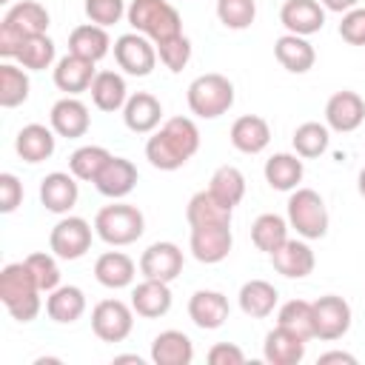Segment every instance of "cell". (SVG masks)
I'll use <instances>...</instances> for the list:
<instances>
[{
    "instance_id": "6da1fadb",
    "label": "cell",
    "mask_w": 365,
    "mask_h": 365,
    "mask_svg": "<svg viewBox=\"0 0 365 365\" xmlns=\"http://www.w3.org/2000/svg\"><path fill=\"white\" fill-rule=\"evenodd\" d=\"M200 151V128L191 117H168L145 143V160L160 171L182 168Z\"/></svg>"
},
{
    "instance_id": "7a4b0ae2",
    "label": "cell",
    "mask_w": 365,
    "mask_h": 365,
    "mask_svg": "<svg viewBox=\"0 0 365 365\" xmlns=\"http://www.w3.org/2000/svg\"><path fill=\"white\" fill-rule=\"evenodd\" d=\"M40 285L34 279V274L29 271L26 259L23 262H9L0 271V302L6 305V311L17 319V322H31L43 302H40Z\"/></svg>"
},
{
    "instance_id": "3957f363",
    "label": "cell",
    "mask_w": 365,
    "mask_h": 365,
    "mask_svg": "<svg viewBox=\"0 0 365 365\" xmlns=\"http://www.w3.org/2000/svg\"><path fill=\"white\" fill-rule=\"evenodd\" d=\"M125 17H128L131 29L140 31V34H145L154 46L163 43V40H171V37L182 34L180 11L168 0H131Z\"/></svg>"
},
{
    "instance_id": "277c9868",
    "label": "cell",
    "mask_w": 365,
    "mask_h": 365,
    "mask_svg": "<svg viewBox=\"0 0 365 365\" xmlns=\"http://www.w3.org/2000/svg\"><path fill=\"white\" fill-rule=\"evenodd\" d=\"M143 231H145V217L137 205H128V202L103 205L94 217V234L106 245H114V248L137 242Z\"/></svg>"
},
{
    "instance_id": "5b68a950",
    "label": "cell",
    "mask_w": 365,
    "mask_h": 365,
    "mask_svg": "<svg viewBox=\"0 0 365 365\" xmlns=\"http://www.w3.org/2000/svg\"><path fill=\"white\" fill-rule=\"evenodd\" d=\"M185 100H188L191 114H197L202 120H217L234 106V83L217 71L200 74L197 80H191Z\"/></svg>"
},
{
    "instance_id": "8992f818",
    "label": "cell",
    "mask_w": 365,
    "mask_h": 365,
    "mask_svg": "<svg viewBox=\"0 0 365 365\" xmlns=\"http://www.w3.org/2000/svg\"><path fill=\"white\" fill-rule=\"evenodd\" d=\"M288 225L302 240H322L328 234V208L314 188H294L288 197Z\"/></svg>"
},
{
    "instance_id": "52a82bcc",
    "label": "cell",
    "mask_w": 365,
    "mask_h": 365,
    "mask_svg": "<svg viewBox=\"0 0 365 365\" xmlns=\"http://www.w3.org/2000/svg\"><path fill=\"white\" fill-rule=\"evenodd\" d=\"M114 60L125 74L148 77L154 71V66H157V46L145 34L128 31V34L114 40Z\"/></svg>"
},
{
    "instance_id": "ba28073f",
    "label": "cell",
    "mask_w": 365,
    "mask_h": 365,
    "mask_svg": "<svg viewBox=\"0 0 365 365\" xmlns=\"http://www.w3.org/2000/svg\"><path fill=\"white\" fill-rule=\"evenodd\" d=\"M134 328V308L123 299H103L91 311V331L103 342H123Z\"/></svg>"
},
{
    "instance_id": "9c48e42d",
    "label": "cell",
    "mask_w": 365,
    "mask_h": 365,
    "mask_svg": "<svg viewBox=\"0 0 365 365\" xmlns=\"http://www.w3.org/2000/svg\"><path fill=\"white\" fill-rule=\"evenodd\" d=\"M48 248L60 259H80L91 248V225L83 217H63L51 234H48Z\"/></svg>"
},
{
    "instance_id": "30bf717a",
    "label": "cell",
    "mask_w": 365,
    "mask_h": 365,
    "mask_svg": "<svg viewBox=\"0 0 365 365\" xmlns=\"http://www.w3.org/2000/svg\"><path fill=\"white\" fill-rule=\"evenodd\" d=\"M348 328H351V305L342 297L325 294L314 302V339L334 342L342 339Z\"/></svg>"
},
{
    "instance_id": "8fae6325",
    "label": "cell",
    "mask_w": 365,
    "mask_h": 365,
    "mask_svg": "<svg viewBox=\"0 0 365 365\" xmlns=\"http://www.w3.org/2000/svg\"><path fill=\"white\" fill-rule=\"evenodd\" d=\"M191 254L197 262H205V265H214V262H222L228 254H231V245H234V237H231V222H217V225H197L191 228Z\"/></svg>"
},
{
    "instance_id": "7c38bea8",
    "label": "cell",
    "mask_w": 365,
    "mask_h": 365,
    "mask_svg": "<svg viewBox=\"0 0 365 365\" xmlns=\"http://www.w3.org/2000/svg\"><path fill=\"white\" fill-rule=\"evenodd\" d=\"M365 120V100L356 94V91H336L328 97L325 103V125L339 131V134H351L362 125Z\"/></svg>"
},
{
    "instance_id": "4fadbf2b",
    "label": "cell",
    "mask_w": 365,
    "mask_h": 365,
    "mask_svg": "<svg viewBox=\"0 0 365 365\" xmlns=\"http://www.w3.org/2000/svg\"><path fill=\"white\" fill-rule=\"evenodd\" d=\"M140 274L145 279L171 282L182 274V251L174 242H151L140 257Z\"/></svg>"
},
{
    "instance_id": "5bb4252c",
    "label": "cell",
    "mask_w": 365,
    "mask_h": 365,
    "mask_svg": "<svg viewBox=\"0 0 365 365\" xmlns=\"http://www.w3.org/2000/svg\"><path fill=\"white\" fill-rule=\"evenodd\" d=\"M279 23L299 37H311L325 26V6L319 0H285L279 9Z\"/></svg>"
},
{
    "instance_id": "9a60e30c",
    "label": "cell",
    "mask_w": 365,
    "mask_h": 365,
    "mask_svg": "<svg viewBox=\"0 0 365 365\" xmlns=\"http://www.w3.org/2000/svg\"><path fill=\"white\" fill-rule=\"evenodd\" d=\"M188 317L202 331H217L228 319V297L211 288H200L188 299Z\"/></svg>"
},
{
    "instance_id": "2e32d148",
    "label": "cell",
    "mask_w": 365,
    "mask_h": 365,
    "mask_svg": "<svg viewBox=\"0 0 365 365\" xmlns=\"http://www.w3.org/2000/svg\"><path fill=\"white\" fill-rule=\"evenodd\" d=\"M134 185H137V165H134L131 160L114 157V154H111V160L103 165V171H100L97 180H94V188H97L103 197H108V200H123V197H128V194L134 191Z\"/></svg>"
},
{
    "instance_id": "e0dca14e",
    "label": "cell",
    "mask_w": 365,
    "mask_h": 365,
    "mask_svg": "<svg viewBox=\"0 0 365 365\" xmlns=\"http://www.w3.org/2000/svg\"><path fill=\"white\" fill-rule=\"evenodd\" d=\"M77 197H80V188H77V177L71 171L68 174L51 171L40 182V202L51 214H68L77 205Z\"/></svg>"
},
{
    "instance_id": "ac0fdd59",
    "label": "cell",
    "mask_w": 365,
    "mask_h": 365,
    "mask_svg": "<svg viewBox=\"0 0 365 365\" xmlns=\"http://www.w3.org/2000/svg\"><path fill=\"white\" fill-rule=\"evenodd\" d=\"M48 120H51L54 134H57V137H68V140L83 137V134L88 131V125H91L88 106H86L83 100H77V97H68V94L51 106Z\"/></svg>"
},
{
    "instance_id": "d6986e66",
    "label": "cell",
    "mask_w": 365,
    "mask_h": 365,
    "mask_svg": "<svg viewBox=\"0 0 365 365\" xmlns=\"http://www.w3.org/2000/svg\"><path fill=\"white\" fill-rule=\"evenodd\" d=\"M94 77H97L94 63L86 60V57H77L71 51L66 57H60L57 66H54V86L60 91H66L68 97H77V94L88 91L91 83H94Z\"/></svg>"
},
{
    "instance_id": "ffe728a7",
    "label": "cell",
    "mask_w": 365,
    "mask_h": 365,
    "mask_svg": "<svg viewBox=\"0 0 365 365\" xmlns=\"http://www.w3.org/2000/svg\"><path fill=\"white\" fill-rule=\"evenodd\" d=\"M314 251L305 240H285L274 254H271V265L277 274L288 277V279H302L314 271Z\"/></svg>"
},
{
    "instance_id": "44dd1931",
    "label": "cell",
    "mask_w": 365,
    "mask_h": 365,
    "mask_svg": "<svg viewBox=\"0 0 365 365\" xmlns=\"http://www.w3.org/2000/svg\"><path fill=\"white\" fill-rule=\"evenodd\" d=\"M305 336L277 325L265 334V342H262V356L268 365H297L302 356H305Z\"/></svg>"
},
{
    "instance_id": "7402d4cb",
    "label": "cell",
    "mask_w": 365,
    "mask_h": 365,
    "mask_svg": "<svg viewBox=\"0 0 365 365\" xmlns=\"http://www.w3.org/2000/svg\"><path fill=\"white\" fill-rule=\"evenodd\" d=\"M123 120H125V128L134 131V134H151L160 120H163V106L154 94L148 91H137L125 100L123 106Z\"/></svg>"
},
{
    "instance_id": "603a6c76",
    "label": "cell",
    "mask_w": 365,
    "mask_h": 365,
    "mask_svg": "<svg viewBox=\"0 0 365 365\" xmlns=\"http://www.w3.org/2000/svg\"><path fill=\"white\" fill-rule=\"evenodd\" d=\"M131 308L143 319H157L171 311V288L163 279H143L131 291Z\"/></svg>"
},
{
    "instance_id": "cb8c5ba5",
    "label": "cell",
    "mask_w": 365,
    "mask_h": 365,
    "mask_svg": "<svg viewBox=\"0 0 365 365\" xmlns=\"http://www.w3.org/2000/svg\"><path fill=\"white\" fill-rule=\"evenodd\" d=\"M57 148V137H54V128H46L43 123H29L17 131V140H14V151L20 154V160L26 163H43L54 154Z\"/></svg>"
},
{
    "instance_id": "d4e9b609",
    "label": "cell",
    "mask_w": 365,
    "mask_h": 365,
    "mask_svg": "<svg viewBox=\"0 0 365 365\" xmlns=\"http://www.w3.org/2000/svg\"><path fill=\"white\" fill-rule=\"evenodd\" d=\"M274 57H277V63H279L285 71H291V74H305V71H311L314 63H317L314 46H311L305 37L291 34V31L282 34V37H277V43H274Z\"/></svg>"
},
{
    "instance_id": "484cf974",
    "label": "cell",
    "mask_w": 365,
    "mask_h": 365,
    "mask_svg": "<svg viewBox=\"0 0 365 365\" xmlns=\"http://www.w3.org/2000/svg\"><path fill=\"white\" fill-rule=\"evenodd\" d=\"M137 277V265L128 254L123 251H106L97 257L94 262V279L103 285V288H128Z\"/></svg>"
},
{
    "instance_id": "4316f807",
    "label": "cell",
    "mask_w": 365,
    "mask_h": 365,
    "mask_svg": "<svg viewBox=\"0 0 365 365\" xmlns=\"http://www.w3.org/2000/svg\"><path fill=\"white\" fill-rule=\"evenodd\" d=\"M271 143V125L268 120L257 114H242L231 125V145L242 154H259Z\"/></svg>"
},
{
    "instance_id": "83f0119b",
    "label": "cell",
    "mask_w": 365,
    "mask_h": 365,
    "mask_svg": "<svg viewBox=\"0 0 365 365\" xmlns=\"http://www.w3.org/2000/svg\"><path fill=\"white\" fill-rule=\"evenodd\" d=\"M46 314L57 325H71L86 314V294L77 285H57L46 297Z\"/></svg>"
},
{
    "instance_id": "f1b7e54d",
    "label": "cell",
    "mask_w": 365,
    "mask_h": 365,
    "mask_svg": "<svg viewBox=\"0 0 365 365\" xmlns=\"http://www.w3.org/2000/svg\"><path fill=\"white\" fill-rule=\"evenodd\" d=\"M265 182L274 188V191H294L299 188L302 182V174H305V165H302V157L299 154H288V151H279L274 157L265 160Z\"/></svg>"
},
{
    "instance_id": "f546056e",
    "label": "cell",
    "mask_w": 365,
    "mask_h": 365,
    "mask_svg": "<svg viewBox=\"0 0 365 365\" xmlns=\"http://www.w3.org/2000/svg\"><path fill=\"white\" fill-rule=\"evenodd\" d=\"M194 342L182 331H163L151 342V362L154 365H191Z\"/></svg>"
},
{
    "instance_id": "4dcf8cb0",
    "label": "cell",
    "mask_w": 365,
    "mask_h": 365,
    "mask_svg": "<svg viewBox=\"0 0 365 365\" xmlns=\"http://www.w3.org/2000/svg\"><path fill=\"white\" fill-rule=\"evenodd\" d=\"M108 48H111V40H108L106 29L97 23H83V26L71 29V34H68V51L77 57H86L91 63L103 60L108 54Z\"/></svg>"
},
{
    "instance_id": "1f68e13d",
    "label": "cell",
    "mask_w": 365,
    "mask_h": 365,
    "mask_svg": "<svg viewBox=\"0 0 365 365\" xmlns=\"http://www.w3.org/2000/svg\"><path fill=\"white\" fill-rule=\"evenodd\" d=\"M237 299H240V308H242L245 317H251V319H265V317L274 314L279 294H277V288H274L271 282H265V279H248V282L240 288V297H237Z\"/></svg>"
},
{
    "instance_id": "d6a6232c",
    "label": "cell",
    "mask_w": 365,
    "mask_h": 365,
    "mask_svg": "<svg viewBox=\"0 0 365 365\" xmlns=\"http://www.w3.org/2000/svg\"><path fill=\"white\" fill-rule=\"evenodd\" d=\"M3 23L11 26L14 31H20L23 37H34V34H46V29H48V11L37 0H20V3H14L6 11Z\"/></svg>"
},
{
    "instance_id": "836d02e7",
    "label": "cell",
    "mask_w": 365,
    "mask_h": 365,
    "mask_svg": "<svg viewBox=\"0 0 365 365\" xmlns=\"http://www.w3.org/2000/svg\"><path fill=\"white\" fill-rule=\"evenodd\" d=\"M88 91H91V103L100 111H120L125 106V100H128L125 80L117 71H97V77H94Z\"/></svg>"
},
{
    "instance_id": "e575fe53",
    "label": "cell",
    "mask_w": 365,
    "mask_h": 365,
    "mask_svg": "<svg viewBox=\"0 0 365 365\" xmlns=\"http://www.w3.org/2000/svg\"><path fill=\"white\" fill-rule=\"evenodd\" d=\"M231 214H234V208L222 205L208 188H205V191H197V194L188 200V205H185V220H188L191 228H197V225L231 222Z\"/></svg>"
},
{
    "instance_id": "d590c367",
    "label": "cell",
    "mask_w": 365,
    "mask_h": 365,
    "mask_svg": "<svg viewBox=\"0 0 365 365\" xmlns=\"http://www.w3.org/2000/svg\"><path fill=\"white\" fill-rule=\"evenodd\" d=\"M208 191H211L222 205L234 208V205H240L242 197H245V177H242V171H240L237 165H220V168L211 174V180H208Z\"/></svg>"
},
{
    "instance_id": "8d00e7d4",
    "label": "cell",
    "mask_w": 365,
    "mask_h": 365,
    "mask_svg": "<svg viewBox=\"0 0 365 365\" xmlns=\"http://www.w3.org/2000/svg\"><path fill=\"white\" fill-rule=\"evenodd\" d=\"M288 240V220H282L279 214H259L251 225V242L257 245V251H265L268 257Z\"/></svg>"
},
{
    "instance_id": "74e56055",
    "label": "cell",
    "mask_w": 365,
    "mask_h": 365,
    "mask_svg": "<svg viewBox=\"0 0 365 365\" xmlns=\"http://www.w3.org/2000/svg\"><path fill=\"white\" fill-rule=\"evenodd\" d=\"M291 143H294V151H297L302 160H314V157H319V154H325V151H328L331 134H328V125L308 120V123L297 125V131H294Z\"/></svg>"
},
{
    "instance_id": "f35d334b",
    "label": "cell",
    "mask_w": 365,
    "mask_h": 365,
    "mask_svg": "<svg viewBox=\"0 0 365 365\" xmlns=\"http://www.w3.org/2000/svg\"><path fill=\"white\" fill-rule=\"evenodd\" d=\"M277 325L305 336V339H314V302L308 299H288L279 311H277Z\"/></svg>"
},
{
    "instance_id": "ab89813d",
    "label": "cell",
    "mask_w": 365,
    "mask_h": 365,
    "mask_svg": "<svg viewBox=\"0 0 365 365\" xmlns=\"http://www.w3.org/2000/svg\"><path fill=\"white\" fill-rule=\"evenodd\" d=\"M29 74L11 63H3L0 66V106L3 108H17L20 103L29 100Z\"/></svg>"
},
{
    "instance_id": "60d3db41",
    "label": "cell",
    "mask_w": 365,
    "mask_h": 365,
    "mask_svg": "<svg viewBox=\"0 0 365 365\" xmlns=\"http://www.w3.org/2000/svg\"><path fill=\"white\" fill-rule=\"evenodd\" d=\"M111 160V154L103 145H80L71 157H68V171L83 180V182H94L97 174L103 171V165Z\"/></svg>"
},
{
    "instance_id": "b9f144b4",
    "label": "cell",
    "mask_w": 365,
    "mask_h": 365,
    "mask_svg": "<svg viewBox=\"0 0 365 365\" xmlns=\"http://www.w3.org/2000/svg\"><path fill=\"white\" fill-rule=\"evenodd\" d=\"M17 63L29 71H43L54 63V40L48 34H34V37H26L20 54H17Z\"/></svg>"
},
{
    "instance_id": "7bdbcfd3",
    "label": "cell",
    "mask_w": 365,
    "mask_h": 365,
    "mask_svg": "<svg viewBox=\"0 0 365 365\" xmlns=\"http://www.w3.org/2000/svg\"><path fill=\"white\" fill-rule=\"evenodd\" d=\"M217 17L225 29L242 31L257 17V0H217Z\"/></svg>"
},
{
    "instance_id": "ee69618b",
    "label": "cell",
    "mask_w": 365,
    "mask_h": 365,
    "mask_svg": "<svg viewBox=\"0 0 365 365\" xmlns=\"http://www.w3.org/2000/svg\"><path fill=\"white\" fill-rule=\"evenodd\" d=\"M26 265H29V271L34 274V279H37V285H40L43 294H48V291H54V288L60 285V268H57L54 254L34 251V254L26 257Z\"/></svg>"
},
{
    "instance_id": "f6af8a7d",
    "label": "cell",
    "mask_w": 365,
    "mask_h": 365,
    "mask_svg": "<svg viewBox=\"0 0 365 365\" xmlns=\"http://www.w3.org/2000/svg\"><path fill=\"white\" fill-rule=\"evenodd\" d=\"M157 57L168 71H182L191 60V40L185 34L163 40V43H157Z\"/></svg>"
},
{
    "instance_id": "bcb514c9",
    "label": "cell",
    "mask_w": 365,
    "mask_h": 365,
    "mask_svg": "<svg viewBox=\"0 0 365 365\" xmlns=\"http://www.w3.org/2000/svg\"><path fill=\"white\" fill-rule=\"evenodd\" d=\"M125 0H86V17L103 29L120 23V17L125 14Z\"/></svg>"
},
{
    "instance_id": "7dc6e473",
    "label": "cell",
    "mask_w": 365,
    "mask_h": 365,
    "mask_svg": "<svg viewBox=\"0 0 365 365\" xmlns=\"http://www.w3.org/2000/svg\"><path fill=\"white\" fill-rule=\"evenodd\" d=\"M339 37L348 43V46H365V9H351L342 14V23H339Z\"/></svg>"
},
{
    "instance_id": "c3c4849f",
    "label": "cell",
    "mask_w": 365,
    "mask_h": 365,
    "mask_svg": "<svg viewBox=\"0 0 365 365\" xmlns=\"http://www.w3.org/2000/svg\"><path fill=\"white\" fill-rule=\"evenodd\" d=\"M20 202H23V182L14 174L3 171L0 174V211L3 214H11Z\"/></svg>"
},
{
    "instance_id": "681fc988",
    "label": "cell",
    "mask_w": 365,
    "mask_h": 365,
    "mask_svg": "<svg viewBox=\"0 0 365 365\" xmlns=\"http://www.w3.org/2000/svg\"><path fill=\"white\" fill-rule=\"evenodd\" d=\"M208 362L211 365H242L245 362V354L234 342H217L208 351Z\"/></svg>"
},
{
    "instance_id": "f907efd6",
    "label": "cell",
    "mask_w": 365,
    "mask_h": 365,
    "mask_svg": "<svg viewBox=\"0 0 365 365\" xmlns=\"http://www.w3.org/2000/svg\"><path fill=\"white\" fill-rule=\"evenodd\" d=\"M23 43H26V37L20 31H14L6 23H0V57H6V60L9 57H17L20 48H23Z\"/></svg>"
},
{
    "instance_id": "816d5d0a",
    "label": "cell",
    "mask_w": 365,
    "mask_h": 365,
    "mask_svg": "<svg viewBox=\"0 0 365 365\" xmlns=\"http://www.w3.org/2000/svg\"><path fill=\"white\" fill-rule=\"evenodd\" d=\"M319 3L325 6V11H336V14H345V11L356 9V3H359V0H319Z\"/></svg>"
},
{
    "instance_id": "f5cc1de1",
    "label": "cell",
    "mask_w": 365,
    "mask_h": 365,
    "mask_svg": "<svg viewBox=\"0 0 365 365\" xmlns=\"http://www.w3.org/2000/svg\"><path fill=\"white\" fill-rule=\"evenodd\" d=\"M328 362H348V365H354L356 359L351 354H345V351H328V354L319 356V365H328Z\"/></svg>"
},
{
    "instance_id": "db71d44e",
    "label": "cell",
    "mask_w": 365,
    "mask_h": 365,
    "mask_svg": "<svg viewBox=\"0 0 365 365\" xmlns=\"http://www.w3.org/2000/svg\"><path fill=\"white\" fill-rule=\"evenodd\" d=\"M114 362L120 365V362H134V365H143V359L137 356V354H123V356H114Z\"/></svg>"
},
{
    "instance_id": "11a10c76",
    "label": "cell",
    "mask_w": 365,
    "mask_h": 365,
    "mask_svg": "<svg viewBox=\"0 0 365 365\" xmlns=\"http://www.w3.org/2000/svg\"><path fill=\"white\" fill-rule=\"evenodd\" d=\"M356 188H359V194L365 197V168L359 171V180H356Z\"/></svg>"
},
{
    "instance_id": "9f6ffc18",
    "label": "cell",
    "mask_w": 365,
    "mask_h": 365,
    "mask_svg": "<svg viewBox=\"0 0 365 365\" xmlns=\"http://www.w3.org/2000/svg\"><path fill=\"white\" fill-rule=\"evenodd\" d=\"M0 3H9V0H0Z\"/></svg>"
}]
</instances>
